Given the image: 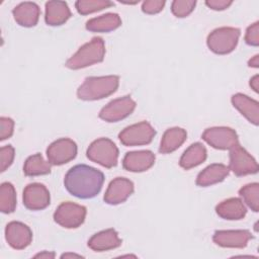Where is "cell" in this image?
Returning <instances> with one entry per match:
<instances>
[{
    "mask_svg": "<svg viewBox=\"0 0 259 259\" xmlns=\"http://www.w3.org/2000/svg\"><path fill=\"white\" fill-rule=\"evenodd\" d=\"M103 182V173L85 164L72 167L68 170L64 179V184L68 192L81 199L96 196L100 192Z\"/></svg>",
    "mask_w": 259,
    "mask_h": 259,
    "instance_id": "6da1fadb",
    "label": "cell"
},
{
    "mask_svg": "<svg viewBox=\"0 0 259 259\" xmlns=\"http://www.w3.org/2000/svg\"><path fill=\"white\" fill-rule=\"evenodd\" d=\"M119 85V77L115 75L88 77L77 90V96L81 100H99L114 93Z\"/></svg>",
    "mask_w": 259,
    "mask_h": 259,
    "instance_id": "7a4b0ae2",
    "label": "cell"
},
{
    "mask_svg": "<svg viewBox=\"0 0 259 259\" xmlns=\"http://www.w3.org/2000/svg\"><path fill=\"white\" fill-rule=\"evenodd\" d=\"M105 56L104 40L99 37H93L89 42L83 45L65 64L72 70H79L88 66L100 63Z\"/></svg>",
    "mask_w": 259,
    "mask_h": 259,
    "instance_id": "3957f363",
    "label": "cell"
},
{
    "mask_svg": "<svg viewBox=\"0 0 259 259\" xmlns=\"http://www.w3.org/2000/svg\"><path fill=\"white\" fill-rule=\"evenodd\" d=\"M87 158L105 168L116 166L118 159V149L115 144L107 139L100 138L90 144L86 152Z\"/></svg>",
    "mask_w": 259,
    "mask_h": 259,
    "instance_id": "277c9868",
    "label": "cell"
},
{
    "mask_svg": "<svg viewBox=\"0 0 259 259\" xmlns=\"http://www.w3.org/2000/svg\"><path fill=\"white\" fill-rule=\"evenodd\" d=\"M241 31L236 27H220L212 30L206 39L208 49L217 55H227L237 47Z\"/></svg>",
    "mask_w": 259,
    "mask_h": 259,
    "instance_id": "5b68a950",
    "label": "cell"
},
{
    "mask_svg": "<svg viewBox=\"0 0 259 259\" xmlns=\"http://www.w3.org/2000/svg\"><path fill=\"white\" fill-rule=\"evenodd\" d=\"M86 207L71 201L61 203L54 212V221L63 228L76 229L86 218Z\"/></svg>",
    "mask_w": 259,
    "mask_h": 259,
    "instance_id": "8992f818",
    "label": "cell"
},
{
    "mask_svg": "<svg viewBox=\"0 0 259 259\" xmlns=\"http://www.w3.org/2000/svg\"><path fill=\"white\" fill-rule=\"evenodd\" d=\"M155 135L156 131L149 122L141 121L123 128L119 133L118 139L123 146L134 147L150 144Z\"/></svg>",
    "mask_w": 259,
    "mask_h": 259,
    "instance_id": "52a82bcc",
    "label": "cell"
},
{
    "mask_svg": "<svg viewBox=\"0 0 259 259\" xmlns=\"http://www.w3.org/2000/svg\"><path fill=\"white\" fill-rule=\"evenodd\" d=\"M229 169L237 176H245L258 172L256 160L239 144L230 149Z\"/></svg>",
    "mask_w": 259,
    "mask_h": 259,
    "instance_id": "ba28073f",
    "label": "cell"
},
{
    "mask_svg": "<svg viewBox=\"0 0 259 259\" xmlns=\"http://www.w3.org/2000/svg\"><path fill=\"white\" fill-rule=\"evenodd\" d=\"M201 137L210 147L218 150H230L239 144L238 135L235 130L227 126L206 128Z\"/></svg>",
    "mask_w": 259,
    "mask_h": 259,
    "instance_id": "9c48e42d",
    "label": "cell"
},
{
    "mask_svg": "<svg viewBox=\"0 0 259 259\" xmlns=\"http://www.w3.org/2000/svg\"><path fill=\"white\" fill-rule=\"evenodd\" d=\"M77 155L76 143L67 138L53 142L47 149L48 161L52 165H63L73 160Z\"/></svg>",
    "mask_w": 259,
    "mask_h": 259,
    "instance_id": "30bf717a",
    "label": "cell"
},
{
    "mask_svg": "<svg viewBox=\"0 0 259 259\" xmlns=\"http://www.w3.org/2000/svg\"><path fill=\"white\" fill-rule=\"evenodd\" d=\"M136 108V102L130 96L114 99L105 105L99 112V117L107 122H116L124 119Z\"/></svg>",
    "mask_w": 259,
    "mask_h": 259,
    "instance_id": "8fae6325",
    "label": "cell"
},
{
    "mask_svg": "<svg viewBox=\"0 0 259 259\" xmlns=\"http://www.w3.org/2000/svg\"><path fill=\"white\" fill-rule=\"evenodd\" d=\"M5 239L13 249L22 250L31 243L32 232L25 224L13 221L5 228Z\"/></svg>",
    "mask_w": 259,
    "mask_h": 259,
    "instance_id": "7c38bea8",
    "label": "cell"
},
{
    "mask_svg": "<svg viewBox=\"0 0 259 259\" xmlns=\"http://www.w3.org/2000/svg\"><path fill=\"white\" fill-rule=\"evenodd\" d=\"M51 200L48 188L40 183H30L23 190V204L30 210H40L49 206Z\"/></svg>",
    "mask_w": 259,
    "mask_h": 259,
    "instance_id": "4fadbf2b",
    "label": "cell"
},
{
    "mask_svg": "<svg viewBox=\"0 0 259 259\" xmlns=\"http://www.w3.org/2000/svg\"><path fill=\"white\" fill-rule=\"evenodd\" d=\"M134 192V183L123 177H116L110 181L103 199L106 203L116 205L124 202Z\"/></svg>",
    "mask_w": 259,
    "mask_h": 259,
    "instance_id": "5bb4252c",
    "label": "cell"
},
{
    "mask_svg": "<svg viewBox=\"0 0 259 259\" xmlns=\"http://www.w3.org/2000/svg\"><path fill=\"white\" fill-rule=\"evenodd\" d=\"M251 238L247 230H221L214 232L212 241L224 248H245Z\"/></svg>",
    "mask_w": 259,
    "mask_h": 259,
    "instance_id": "9a60e30c",
    "label": "cell"
},
{
    "mask_svg": "<svg viewBox=\"0 0 259 259\" xmlns=\"http://www.w3.org/2000/svg\"><path fill=\"white\" fill-rule=\"evenodd\" d=\"M155 163V155L149 150L134 151L125 154L122 160V167L131 172H144L150 169Z\"/></svg>",
    "mask_w": 259,
    "mask_h": 259,
    "instance_id": "2e32d148",
    "label": "cell"
},
{
    "mask_svg": "<svg viewBox=\"0 0 259 259\" xmlns=\"http://www.w3.org/2000/svg\"><path fill=\"white\" fill-rule=\"evenodd\" d=\"M12 14L17 24L23 27H32L36 25L40 9L34 2H22L13 8Z\"/></svg>",
    "mask_w": 259,
    "mask_h": 259,
    "instance_id": "e0dca14e",
    "label": "cell"
},
{
    "mask_svg": "<svg viewBox=\"0 0 259 259\" xmlns=\"http://www.w3.org/2000/svg\"><path fill=\"white\" fill-rule=\"evenodd\" d=\"M121 245V240L114 229H107L93 235L88 241V247L96 252L108 251Z\"/></svg>",
    "mask_w": 259,
    "mask_h": 259,
    "instance_id": "ac0fdd59",
    "label": "cell"
},
{
    "mask_svg": "<svg viewBox=\"0 0 259 259\" xmlns=\"http://www.w3.org/2000/svg\"><path fill=\"white\" fill-rule=\"evenodd\" d=\"M231 101L234 107L237 108L242 115H244L251 123L258 125L259 103L257 100H254L245 94L237 93L232 96Z\"/></svg>",
    "mask_w": 259,
    "mask_h": 259,
    "instance_id": "d6986e66",
    "label": "cell"
},
{
    "mask_svg": "<svg viewBox=\"0 0 259 259\" xmlns=\"http://www.w3.org/2000/svg\"><path fill=\"white\" fill-rule=\"evenodd\" d=\"M71 17V11L64 1H48L46 3L45 20L48 25L59 26Z\"/></svg>",
    "mask_w": 259,
    "mask_h": 259,
    "instance_id": "ffe728a7",
    "label": "cell"
},
{
    "mask_svg": "<svg viewBox=\"0 0 259 259\" xmlns=\"http://www.w3.org/2000/svg\"><path fill=\"white\" fill-rule=\"evenodd\" d=\"M215 212L224 220L237 221L246 215L247 209L240 198L232 197L220 202L215 207Z\"/></svg>",
    "mask_w": 259,
    "mask_h": 259,
    "instance_id": "44dd1931",
    "label": "cell"
},
{
    "mask_svg": "<svg viewBox=\"0 0 259 259\" xmlns=\"http://www.w3.org/2000/svg\"><path fill=\"white\" fill-rule=\"evenodd\" d=\"M230 169L224 164H211L204 168L196 177V185L207 187L222 182L228 175Z\"/></svg>",
    "mask_w": 259,
    "mask_h": 259,
    "instance_id": "7402d4cb",
    "label": "cell"
},
{
    "mask_svg": "<svg viewBox=\"0 0 259 259\" xmlns=\"http://www.w3.org/2000/svg\"><path fill=\"white\" fill-rule=\"evenodd\" d=\"M121 25V19L116 13H106L89 19L86 22V29L93 32H109Z\"/></svg>",
    "mask_w": 259,
    "mask_h": 259,
    "instance_id": "603a6c76",
    "label": "cell"
},
{
    "mask_svg": "<svg viewBox=\"0 0 259 259\" xmlns=\"http://www.w3.org/2000/svg\"><path fill=\"white\" fill-rule=\"evenodd\" d=\"M187 133L181 127L168 128L161 140L159 152L162 154H169L176 151L186 140Z\"/></svg>",
    "mask_w": 259,
    "mask_h": 259,
    "instance_id": "cb8c5ba5",
    "label": "cell"
},
{
    "mask_svg": "<svg viewBox=\"0 0 259 259\" xmlns=\"http://www.w3.org/2000/svg\"><path fill=\"white\" fill-rule=\"evenodd\" d=\"M206 155L205 147L201 143H194L184 151L179 160V165L181 168L189 170L204 162Z\"/></svg>",
    "mask_w": 259,
    "mask_h": 259,
    "instance_id": "d4e9b609",
    "label": "cell"
},
{
    "mask_svg": "<svg viewBox=\"0 0 259 259\" xmlns=\"http://www.w3.org/2000/svg\"><path fill=\"white\" fill-rule=\"evenodd\" d=\"M51 163L46 161L40 154L29 156L23 165V172L26 176H39L51 173Z\"/></svg>",
    "mask_w": 259,
    "mask_h": 259,
    "instance_id": "484cf974",
    "label": "cell"
},
{
    "mask_svg": "<svg viewBox=\"0 0 259 259\" xmlns=\"http://www.w3.org/2000/svg\"><path fill=\"white\" fill-rule=\"evenodd\" d=\"M16 207V192L10 182H4L0 186V210L3 213H11Z\"/></svg>",
    "mask_w": 259,
    "mask_h": 259,
    "instance_id": "4316f807",
    "label": "cell"
},
{
    "mask_svg": "<svg viewBox=\"0 0 259 259\" xmlns=\"http://www.w3.org/2000/svg\"><path fill=\"white\" fill-rule=\"evenodd\" d=\"M112 5L113 2L108 0H78L75 2L76 10L81 15H87L93 12H97Z\"/></svg>",
    "mask_w": 259,
    "mask_h": 259,
    "instance_id": "83f0119b",
    "label": "cell"
},
{
    "mask_svg": "<svg viewBox=\"0 0 259 259\" xmlns=\"http://www.w3.org/2000/svg\"><path fill=\"white\" fill-rule=\"evenodd\" d=\"M239 194L253 211L259 210V184L257 182L243 186L239 190Z\"/></svg>",
    "mask_w": 259,
    "mask_h": 259,
    "instance_id": "f1b7e54d",
    "label": "cell"
},
{
    "mask_svg": "<svg viewBox=\"0 0 259 259\" xmlns=\"http://www.w3.org/2000/svg\"><path fill=\"white\" fill-rule=\"evenodd\" d=\"M196 1L193 0H174L171 4L172 13L179 18L188 16L194 9Z\"/></svg>",
    "mask_w": 259,
    "mask_h": 259,
    "instance_id": "f546056e",
    "label": "cell"
},
{
    "mask_svg": "<svg viewBox=\"0 0 259 259\" xmlns=\"http://www.w3.org/2000/svg\"><path fill=\"white\" fill-rule=\"evenodd\" d=\"M15 156L14 148L10 145L1 147L0 149V171L4 172L13 162Z\"/></svg>",
    "mask_w": 259,
    "mask_h": 259,
    "instance_id": "4dcf8cb0",
    "label": "cell"
},
{
    "mask_svg": "<svg viewBox=\"0 0 259 259\" xmlns=\"http://www.w3.org/2000/svg\"><path fill=\"white\" fill-rule=\"evenodd\" d=\"M245 41L249 46L257 47L259 45V22L256 21L248 26L245 34Z\"/></svg>",
    "mask_w": 259,
    "mask_h": 259,
    "instance_id": "1f68e13d",
    "label": "cell"
},
{
    "mask_svg": "<svg viewBox=\"0 0 259 259\" xmlns=\"http://www.w3.org/2000/svg\"><path fill=\"white\" fill-rule=\"evenodd\" d=\"M164 6V0H147L143 2L142 10L146 14H157L163 10Z\"/></svg>",
    "mask_w": 259,
    "mask_h": 259,
    "instance_id": "d6a6232c",
    "label": "cell"
},
{
    "mask_svg": "<svg viewBox=\"0 0 259 259\" xmlns=\"http://www.w3.org/2000/svg\"><path fill=\"white\" fill-rule=\"evenodd\" d=\"M14 121L10 117H0V140L9 139L13 134Z\"/></svg>",
    "mask_w": 259,
    "mask_h": 259,
    "instance_id": "836d02e7",
    "label": "cell"
},
{
    "mask_svg": "<svg viewBox=\"0 0 259 259\" xmlns=\"http://www.w3.org/2000/svg\"><path fill=\"white\" fill-rule=\"evenodd\" d=\"M232 3H233V1H230V0H207V1H205V4L208 8H210L212 10H217V11L227 9L229 6L232 5Z\"/></svg>",
    "mask_w": 259,
    "mask_h": 259,
    "instance_id": "e575fe53",
    "label": "cell"
},
{
    "mask_svg": "<svg viewBox=\"0 0 259 259\" xmlns=\"http://www.w3.org/2000/svg\"><path fill=\"white\" fill-rule=\"evenodd\" d=\"M250 86L251 88L255 91V92H258L259 90V77L258 75H255L253 78L250 79Z\"/></svg>",
    "mask_w": 259,
    "mask_h": 259,
    "instance_id": "d590c367",
    "label": "cell"
},
{
    "mask_svg": "<svg viewBox=\"0 0 259 259\" xmlns=\"http://www.w3.org/2000/svg\"><path fill=\"white\" fill-rule=\"evenodd\" d=\"M35 258H54L55 257V253L54 252H47L44 251L41 253H38L34 256Z\"/></svg>",
    "mask_w": 259,
    "mask_h": 259,
    "instance_id": "8d00e7d4",
    "label": "cell"
},
{
    "mask_svg": "<svg viewBox=\"0 0 259 259\" xmlns=\"http://www.w3.org/2000/svg\"><path fill=\"white\" fill-rule=\"evenodd\" d=\"M248 65H249L250 67L258 68V67H259V56H258V55L254 56V57L248 62Z\"/></svg>",
    "mask_w": 259,
    "mask_h": 259,
    "instance_id": "74e56055",
    "label": "cell"
},
{
    "mask_svg": "<svg viewBox=\"0 0 259 259\" xmlns=\"http://www.w3.org/2000/svg\"><path fill=\"white\" fill-rule=\"evenodd\" d=\"M68 257H82V256L78 254H72V253H66L61 256V258H68Z\"/></svg>",
    "mask_w": 259,
    "mask_h": 259,
    "instance_id": "f35d334b",
    "label": "cell"
}]
</instances>
